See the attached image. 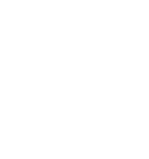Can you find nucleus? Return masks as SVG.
I'll list each match as a JSON object with an SVG mask.
<instances>
[]
</instances>
